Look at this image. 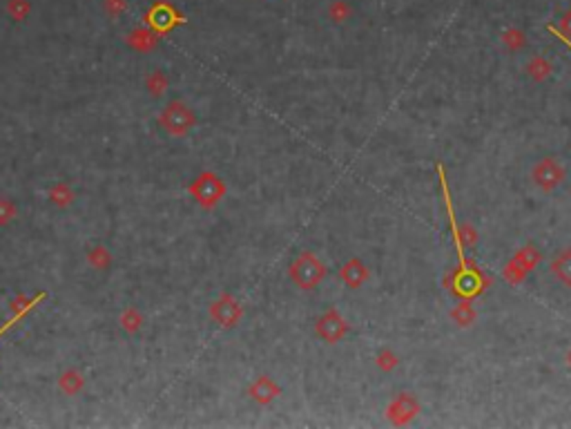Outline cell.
Segmentation results:
<instances>
[{"label": "cell", "mask_w": 571, "mask_h": 429, "mask_svg": "<svg viewBox=\"0 0 571 429\" xmlns=\"http://www.w3.org/2000/svg\"><path fill=\"white\" fill-rule=\"evenodd\" d=\"M438 172H440V184H442V193H444V202H446V211H449V219H451V233H453V244L460 258V269L455 273L453 280V291L464 300L477 297L484 291V280L480 273L475 271V266H468L462 253V237H460V228L455 224V213H453V202H451L449 195V186H446V177H444V168L438 163Z\"/></svg>", "instance_id": "1"}, {"label": "cell", "mask_w": 571, "mask_h": 429, "mask_svg": "<svg viewBox=\"0 0 571 429\" xmlns=\"http://www.w3.org/2000/svg\"><path fill=\"white\" fill-rule=\"evenodd\" d=\"M324 275H326V266L319 262L317 255H312L308 251H303L290 266V278L301 291L315 289L324 280Z\"/></svg>", "instance_id": "2"}, {"label": "cell", "mask_w": 571, "mask_h": 429, "mask_svg": "<svg viewBox=\"0 0 571 429\" xmlns=\"http://www.w3.org/2000/svg\"><path fill=\"white\" fill-rule=\"evenodd\" d=\"M531 177L540 190L549 193V190L558 188L565 181V168L560 166L556 159H540L536 166H533Z\"/></svg>", "instance_id": "3"}, {"label": "cell", "mask_w": 571, "mask_h": 429, "mask_svg": "<svg viewBox=\"0 0 571 429\" xmlns=\"http://www.w3.org/2000/svg\"><path fill=\"white\" fill-rule=\"evenodd\" d=\"M315 331H317V335L321 337V340L335 344V342H339V340H342V337L348 333V322L344 320L342 315H339V311H335V308H330V311H326V313L317 320Z\"/></svg>", "instance_id": "4"}, {"label": "cell", "mask_w": 571, "mask_h": 429, "mask_svg": "<svg viewBox=\"0 0 571 429\" xmlns=\"http://www.w3.org/2000/svg\"><path fill=\"white\" fill-rule=\"evenodd\" d=\"M420 414V403L411 394H400L389 405V421L393 425H407Z\"/></svg>", "instance_id": "5"}, {"label": "cell", "mask_w": 571, "mask_h": 429, "mask_svg": "<svg viewBox=\"0 0 571 429\" xmlns=\"http://www.w3.org/2000/svg\"><path fill=\"white\" fill-rule=\"evenodd\" d=\"M536 262H538L536 249H524V251H520L518 255H515L513 262L509 264V266H506L504 278L511 280V282H520L533 266H536Z\"/></svg>", "instance_id": "6"}, {"label": "cell", "mask_w": 571, "mask_h": 429, "mask_svg": "<svg viewBox=\"0 0 571 429\" xmlns=\"http://www.w3.org/2000/svg\"><path fill=\"white\" fill-rule=\"evenodd\" d=\"M339 275H342V282L346 286L359 289L368 280V269L359 260H348L342 266V271H339Z\"/></svg>", "instance_id": "7"}, {"label": "cell", "mask_w": 571, "mask_h": 429, "mask_svg": "<svg viewBox=\"0 0 571 429\" xmlns=\"http://www.w3.org/2000/svg\"><path fill=\"white\" fill-rule=\"evenodd\" d=\"M195 190H197V195H199L201 202L208 204V206H213L217 199L224 195V186H221V181L217 177H213V175L201 177Z\"/></svg>", "instance_id": "8"}, {"label": "cell", "mask_w": 571, "mask_h": 429, "mask_svg": "<svg viewBox=\"0 0 571 429\" xmlns=\"http://www.w3.org/2000/svg\"><path fill=\"white\" fill-rule=\"evenodd\" d=\"M250 396L257 400V403H261V405H268L270 400H274L279 396V387L274 385V382L270 378H266L261 376L259 380L255 382V385L250 387Z\"/></svg>", "instance_id": "9"}, {"label": "cell", "mask_w": 571, "mask_h": 429, "mask_svg": "<svg viewBox=\"0 0 571 429\" xmlns=\"http://www.w3.org/2000/svg\"><path fill=\"white\" fill-rule=\"evenodd\" d=\"M213 313H215V317L219 322H224L226 326H233L239 317H241V306H239L237 302H233L230 297H224L219 304H215Z\"/></svg>", "instance_id": "10"}, {"label": "cell", "mask_w": 571, "mask_h": 429, "mask_svg": "<svg viewBox=\"0 0 571 429\" xmlns=\"http://www.w3.org/2000/svg\"><path fill=\"white\" fill-rule=\"evenodd\" d=\"M551 273H554L556 280H560L563 284L571 286V249L556 255L554 262H551Z\"/></svg>", "instance_id": "11"}, {"label": "cell", "mask_w": 571, "mask_h": 429, "mask_svg": "<svg viewBox=\"0 0 571 429\" xmlns=\"http://www.w3.org/2000/svg\"><path fill=\"white\" fill-rule=\"evenodd\" d=\"M527 72L529 74L533 76V79H547L549 74H551V63L547 61V59H540V56H536L533 59L531 63H529V67H527Z\"/></svg>", "instance_id": "12"}, {"label": "cell", "mask_w": 571, "mask_h": 429, "mask_svg": "<svg viewBox=\"0 0 571 429\" xmlns=\"http://www.w3.org/2000/svg\"><path fill=\"white\" fill-rule=\"evenodd\" d=\"M453 315V320L460 324V326H468V324H473V320H475V311L471 306H468L466 302L464 304H460V306H455V311L451 313Z\"/></svg>", "instance_id": "13"}, {"label": "cell", "mask_w": 571, "mask_h": 429, "mask_svg": "<svg viewBox=\"0 0 571 429\" xmlns=\"http://www.w3.org/2000/svg\"><path fill=\"white\" fill-rule=\"evenodd\" d=\"M328 16L333 18L335 23H344V21H348V16H351V7H348L344 0H335V3L328 7Z\"/></svg>", "instance_id": "14"}, {"label": "cell", "mask_w": 571, "mask_h": 429, "mask_svg": "<svg viewBox=\"0 0 571 429\" xmlns=\"http://www.w3.org/2000/svg\"><path fill=\"white\" fill-rule=\"evenodd\" d=\"M502 41L509 50H520V48H524V43H527V39H524V34L520 30H506L502 34Z\"/></svg>", "instance_id": "15"}, {"label": "cell", "mask_w": 571, "mask_h": 429, "mask_svg": "<svg viewBox=\"0 0 571 429\" xmlns=\"http://www.w3.org/2000/svg\"><path fill=\"white\" fill-rule=\"evenodd\" d=\"M377 367L384 369V371H391L393 367H398V355H395L393 351H382L380 355H377Z\"/></svg>", "instance_id": "16"}, {"label": "cell", "mask_w": 571, "mask_h": 429, "mask_svg": "<svg viewBox=\"0 0 571 429\" xmlns=\"http://www.w3.org/2000/svg\"><path fill=\"white\" fill-rule=\"evenodd\" d=\"M556 30V27H554ZM558 32V30H556ZM558 34H563V36H571V12L563 14V18H560V32Z\"/></svg>", "instance_id": "17"}, {"label": "cell", "mask_w": 571, "mask_h": 429, "mask_svg": "<svg viewBox=\"0 0 571 429\" xmlns=\"http://www.w3.org/2000/svg\"><path fill=\"white\" fill-rule=\"evenodd\" d=\"M549 32H551V34H556V36H558V39H560V41H563V43H567V45H569V48H571V41L567 39V36H563V34H558V32L554 30V27H549Z\"/></svg>", "instance_id": "18"}, {"label": "cell", "mask_w": 571, "mask_h": 429, "mask_svg": "<svg viewBox=\"0 0 571 429\" xmlns=\"http://www.w3.org/2000/svg\"><path fill=\"white\" fill-rule=\"evenodd\" d=\"M567 360H569V367H571V351H569V355H567Z\"/></svg>", "instance_id": "19"}]
</instances>
